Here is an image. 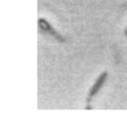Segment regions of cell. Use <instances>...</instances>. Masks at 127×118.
I'll return each mask as SVG.
<instances>
[{"label":"cell","mask_w":127,"mask_h":118,"mask_svg":"<svg viewBox=\"0 0 127 118\" xmlns=\"http://www.w3.org/2000/svg\"><path fill=\"white\" fill-rule=\"evenodd\" d=\"M38 25H39V27H40V29H42L44 31L49 33L50 35L53 36V37H54L56 39H58V41H60V42H64V39L63 37H62L61 36H60L59 34L56 31V30H53V29L51 28V25L48 24V22H46L44 19H39L38 20Z\"/></svg>","instance_id":"cell-1"},{"label":"cell","mask_w":127,"mask_h":118,"mask_svg":"<svg viewBox=\"0 0 127 118\" xmlns=\"http://www.w3.org/2000/svg\"><path fill=\"white\" fill-rule=\"evenodd\" d=\"M107 77V73L106 72H103L100 76H98V78L97 79V81L95 82L94 85L92 86V88L90 90V94H89V97H92L99 91V90L101 89V87L103 86V84L104 83Z\"/></svg>","instance_id":"cell-2"},{"label":"cell","mask_w":127,"mask_h":118,"mask_svg":"<svg viewBox=\"0 0 127 118\" xmlns=\"http://www.w3.org/2000/svg\"><path fill=\"white\" fill-rule=\"evenodd\" d=\"M125 35L127 36V29H126V30H125Z\"/></svg>","instance_id":"cell-3"}]
</instances>
